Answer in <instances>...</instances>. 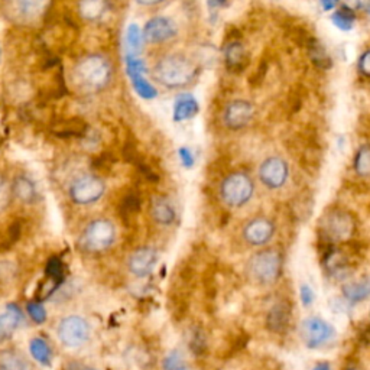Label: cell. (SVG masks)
Here are the masks:
<instances>
[{"label": "cell", "mask_w": 370, "mask_h": 370, "mask_svg": "<svg viewBox=\"0 0 370 370\" xmlns=\"http://www.w3.org/2000/svg\"><path fill=\"white\" fill-rule=\"evenodd\" d=\"M199 74L197 65L181 54H171L155 64L152 75L167 88H184L190 86Z\"/></svg>", "instance_id": "6da1fadb"}, {"label": "cell", "mask_w": 370, "mask_h": 370, "mask_svg": "<svg viewBox=\"0 0 370 370\" xmlns=\"http://www.w3.org/2000/svg\"><path fill=\"white\" fill-rule=\"evenodd\" d=\"M113 68L107 58L99 54L83 56L74 67V80L86 93H99L105 90L111 80Z\"/></svg>", "instance_id": "7a4b0ae2"}, {"label": "cell", "mask_w": 370, "mask_h": 370, "mask_svg": "<svg viewBox=\"0 0 370 370\" xmlns=\"http://www.w3.org/2000/svg\"><path fill=\"white\" fill-rule=\"evenodd\" d=\"M282 255L278 249H265L247 262L249 277L259 285L275 284L282 274Z\"/></svg>", "instance_id": "3957f363"}, {"label": "cell", "mask_w": 370, "mask_h": 370, "mask_svg": "<svg viewBox=\"0 0 370 370\" xmlns=\"http://www.w3.org/2000/svg\"><path fill=\"white\" fill-rule=\"evenodd\" d=\"M255 184L246 172H231L222 181L220 197L231 208H239L250 201Z\"/></svg>", "instance_id": "277c9868"}, {"label": "cell", "mask_w": 370, "mask_h": 370, "mask_svg": "<svg viewBox=\"0 0 370 370\" xmlns=\"http://www.w3.org/2000/svg\"><path fill=\"white\" fill-rule=\"evenodd\" d=\"M321 230L324 239L330 243L347 242L356 231V219L346 210H328L321 220Z\"/></svg>", "instance_id": "5b68a950"}, {"label": "cell", "mask_w": 370, "mask_h": 370, "mask_svg": "<svg viewBox=\"0 0 370 370\" xmlns=\"http://www.w3.org/2000/svg\"><path fill=\"white\" fill-rule=\"evenodd\" d=\"M116 240V227L107 219H95L82 233L80 247L87 253H103Z\"/></svg>", "instance_id": "8992f818"}, {"label": "cell", "mask_w": 370, "mask_h": 370, "mask_svg": "<svg viewBox=\"0 0 370 370\" xmlns=\"http://www.w3.org/2000/svg\"><path fill=\"white\" fill-rule=\"evenodd\" d=\"M106 192V184L105 181L97 177V175L93 174H84L77 177L68 190L70 199L79 206H90L94 204L102 197Z\"/></svg>", "instance_id": "52a82bcc"}, {"label": "cell", "mask_w": 370, "mask_h": 370, "mask_svg": "<svg viewBox=\"0 0 370 370\" xmlns=\"http://www.w3.org/2000/svg\"><path fill=\"white\" fill-rule=\"evenodd\" d=\"M91 334L90 324L80 316L64 317L56 327V336L65 347L77 348L84 346Z\"/></svg>", "instance_id": "ba28073f"}, {"label": "cell", "mask_w": 370, "mask_h": 370, "mask_svg": "<svg viewBox=\"0 0 370 370\" xmlns=\"http://www.w3.org/2000/svg\"><path fill=\"white\" fill-rule=\"evenodd\" d=\"M300 336L308 348H320L336 337V328L320 317H307L301 323Z\"/></svg>", "instance_id": "9c48e42d"}, {"label": "cell", "mask_w": 370, "mask_h": 370, "mask_svg": "<svg viewBox=\"0 0 370 370\" xmlns=\"http://www.w3.org/2000/svg\"><path fill=\"white\" fill-rule=\"evenodd\" d=\"M289 175L288 164L279 157H269L259 167V180L269 190H279Z\"/></svg>", "instance_id": "30bf717a"}, {"label": "cell", "mask_w": 370, "mask_h": 370, "mask_svg": "<svg viewBox=\"0 0 370 370\" xmlns=\"http://www.w3.org/2000/svg\"><path fill=\"white\" fill-rule=\"evenodd\" d=\"M144 40L149 44H162L177 36L178 26L171 17L155 16L144 28Z\"/></svg>", "instance_id": "8fae6325"}, {"label": "cell", "mask_w": 370, "mask_h": 370, "mask_svg": "<svg viewBox=\"0 0 370 370\" xmlns=\"http://www.w3.org/2000/svg\"><path fill=\"white\" fill-rule=\"evenodd\" d=\"M255 116V106L247 100L230 102L223 113L224 125L231 130H240L246 128Z\"/></svg>", "instance_id": "7c38bea8"}, {"label": "cell", "mask_w": 370, "mask_h": 370, "mask_svg": "<svg viewBox=\"0 0 370 370\" xmlns=\"http://www.w3.org/2000/svg\"><path fill=\"white\" fill-rule=\"evenodd\" d=\"M160 261V253L157 249L153 247H139L134 252H132V255L129 256L128 261V268L130 270V274L138 277V278H145L152 274V270L155 269Z\"/></svg>", "instance_id": "4fadbf2b"}, {"label": "cell", "mask_w": 370, "mask_h": 370, "mask_svg": "<svg viewBox=\"0 0 370 370\" xmlns=\"http://www.w3.org/2000/svg\"><path fill=\"white\" fill-rule=\"evenodd\" d=\"M275 235V226L266 217H256L243 227V239L250 246H263Z\"/></svg>", "instance_id": "5bb4252c"}, {"label": "cell", "mask_w": 370, "mask_h": 370, "mask_svg": "<svg viewBox=\"0 0 370 370\" xmlns=\"http://www.w3.org/2000/svg\"><path fill=\"white\" fill-rule=\"evenodd\" d=\"M292 318V308L286 300L278 301L268 311L266 314V327L270 333L282 334L288 330Z\"/></svg>", "instance_id": "9a60e30c"}, {"label": "cell", "mask_w": 370, "mask_h": 370, "mask_svg": "<svg viewBox=\"0 0 370 370\" xmlns=\"http://www.w3.org/2000/svg\"><path fill=\"white\" fill-rule=\"evenodd\" d=\"M0 370H35V364L22 350L8 347L0 350Z\"/></svg>", "instance_id": "2e32d148"}, {"label": "cell", "mask_w": 370, "mask_h": 370, "mask_svg": "<svg viewBox=\"0 0 370 370\" xmlns=\"http://www.w3.org/2000/svg\"><path fill=\"white\" fill-rule=\"evenodd\" d=\"M12 196L24 204H33L40 199L36 184L26 177V175H17L12 183Z\"/></svg>", "instance_id": "e0dca14e"}, {"label": "cell", "mask_w": 370, "mask_h": 370, "mask_svg": "<svg viewBox=\"0 0 370 370\" xmlns=\"http://www.w3.org/2000/svg\"><path fill=\"white\" fill-rule=\"evenodd\" d=\"M151 216L155 223L161 226H171L177 219V211H175L171 201L162 196H155L151 201Z\"/></svg>", "instance_id": "ac0fdd59"}, {"label": "cell", "mask_w": 370, "mask_h": 370, "mask_svg": "<svg viewBox=\"0 0 370 370\" xmlns=\"http://www.w3.org/2000/svg\"><path fill=\"white\" fill-rule=\"evenodd\" d=\"M22 320V313L15 305H9L5 313L0 314V344L13 337Z\"/></svg>", "instance_id": "d6986e66"}, {"label": "cell", "mask_w": 370, "mask_h": 370, "mask_svg": "<svg viewBox=\"0 0 370 370\" xmlns=\"http://www.w3.org/2000/svg\"><path fill=\"white\" fill-rule=\"evenodd\" d=\"M47 5L41 2H15L8 3L6 8L10 9L8 13H12V19L15 22H32L40 16Z\"/></svg>", "instance_id": "ffe728a7"}, {"label": "cell", "mask_w": 370, "mask_h": 370, "mask_svg": "<svg viewBox=\"0 0 370 370\" xmlns=\"http://www.w3.org/2000/svg\"><path fill=\"white\" fill-rule=\"evenodd\" d=\"M224 61L230 71H242L249 64V54L242 43L233 41L224 48Z\"/></svg>", "instance_id": "44dd1931"}, {"label": "cell", "mask_w": 370, "mask_h": 370, "mask_svg": "<svg viewBox=\"0 0 370 370\" xmlns=\"http://www.w3.org/2000/svg\"><path fill=\"white\" fill-rule=\"evenodd\" d=\"M343 295L352 304L367 300L370 297V279H362L346 284L343 286Z\"/></svg>", "instance_id": "7402d4cb"}, {"label": "cell", "mask_w": 370, "mask_h": 370, "mask_svg": "<svg viewBox=\"0 0 370 370\" xmlns=\"http://www.w3.org/2000/svg\"><path fill=\"white\" fill-rule=\"evenodd\" d=\"M29 352L31 356L33 357L35 362H38L43 366H51L54 355H52V348L47 340L43 337H35L29 343Z\"/></svg>", "instance_id": "603a6c76"}, {"label": "cell", "mask_w": 370, "mask_h": 370, "mask_svg": "<svg viewBox=\"0 0 370 370\" xmlns=\"http://www.w3.org/2000/svg\"><path fill=\"white\" fill-rule=\"evenodd\" d=\"M199 111V105L197 102L192 99L191 95H180L177 99V103H175V109H174V116H175V121H187L190 118H192L194 114Z\"/></svg>", "instance_id": "cb8c5ba5"}, {"label": "cell", "mask_w": 370, "mask_h": 370, "mask_svg": "<svg viewBox=\"0 0 370 370\" xmlns=\"http://www.w3.org/2000/svg\"><path fill=\"white\" fill-rule=\"evenodd\" d=\"M107 3L102 2V0H88V2L79 3L80 15L86 19V21L95 22L106 13Z\"/></svg>", "instance_id": "d4e9b609"}, {"label": "cell", "mask_w": 370, "mask_h": 370, "mask_svg": "<svg viewBox=\"0 0 370 370\" xmlns=\"http://www.w3.org/2000/svg\"><path fill=\"white\" fill-rule=\"evenodd\" d=\"M87 126L83 121L80 119H68L61 123H58L54 128V132L56 136H61V138H68V136H82L86 132Z\"/></svg>", "instance_id": "484cf974"}, {"label": "cell", "mask_w": 370, "mask_h": 370, "mask_svg": "<svg viewBox=\"0 0 370 370\" xmlns=\"http://www.w3.org/2000/svg\"><path fill=\"white\" fill-rule=\"evenodd\" d=\"M162 370H192L191 364L180 350H171L162 359Z\"/></svg>", "instance_id": "4316f807"}, {"label": "cell", "mask_w": 370, "mask_h": 370, "mask_svg": "<svg viewBox=\"0 0 370 370\" xmlns=\"http://www.w3.org/2000/svg\"><path fill=\"white\" fill-rule=\"evenodd\" d=\"M353 165L359 177H370V144L357 148Z\"/></svg>", "instance_id": "83f0119b"}, {"label": "cell", "mask_w": 370, "mask_h": 370, "mask_svg": "<svg viewBox=\"0 0 370 370\" xmlns=\"http://www.w3.org/2000/svg\"><path fill=\"white\" fill-rule=\"evenodd\" d=\"M128 47L134 56V54H138L142 49L144 45V32L139 29L138 25H130L128 29Z\"/></svg>", "instance_id": "f1b7e54d"}, {"label": "cell", "mask_w": 370, "mask_h": 370, "mask_svg": "<svg viewBox=\"0 0 370 370\" xmlns=\"http://www.w3.org/2000/svg\"><path fill=\"white\" fill-rule=\"evenodd\" d=\"M130 79L134 90L139 93V95L145 97V99H153V97L157 95V90H155L153 86L148 83L142 75H130Z\"/></svg>", "instance_id": "f546056e"}, {"label": "cell", "mask_w": 370, "mask_h": 370, "mask_svg": "<svg viewBox=\"0 0 370 370\" xmlns=\"http://www.w3.org/2000/svg\"><path fill=\"white\" fill-rule=\"evenodd\" d=\"M331 19H333L334 25H337L339 28L350 29L353 26V22H355V13L348 8H347V10H346V8H343V9L337 10L336 13H333V17Z\"/></svg>", "instance_id": "4dcf8cb0"}, {"label": "cell", "mask_w": 370, "mask_h": 370, "mask_svg": "<svg viewBox=\"0 0 370 370\" xmlns=\"http://www.w3.org/2000/svg\"><path fill=\"white\" fill-rule=\"evenodd\" d=\"M141 210V200L136 194H128L121 203V214L123 216H134L136 213H139Z\"/></svg>", "instance_id": "1f68e13d"}, {"label": "cell", "mask_w": 370, "mask_h": 370, "mask_svg": "<svg viewBox=\"0 0 370 370\" xmlns=\"http://www.w3.org/2000/svg\"><path fill=\"white\" fill-rule=\"evenodd\" d=\"M47 275L54 284H60L64 277V265L58 258H51L47 265Z\"/></svg>", "instance_id": "d6a6232c"}, {"label": "cell", "mask_w": 370, "mask_h": 370, "mask_svg": "<svg viewBox=\"0 0 370 370\" xmlns=\"http://www.w3.org/2000/svg\"><path fill=\"white\" fill-rule=\"evenodd\" d=\"M26 311L33 323L44 324L47 321V311L41 302H36V301L29 302L26 305Z\"/></svg>", "instance_id": "836d02e7"}, {"label": "cell", "mask_w": 370, "mask_h": 370, "mask_svg": "<svg viewBox=\"0 0 370 370\" xmlns=\"http://www.w3.org/2000/svg\"><path fill=\"white\" fill-rule=\"evenodd\" d=\"M12 197V185H9L3 175H0V214L8 210Z\"/></svg>", "instance_id": "e575fe53"}, {"label": "cell", "mask_w": 370, "mask_h": 370, "mask_svg": "<svg viewBox=\"0 0 370 370\" xmlns=\"http://www.w3.org/2000/svg\"><path fill=\"white\" fill-rule=\"evenodd\" d=\"M309 52H311V58H313V61L320 65V67H328L330 65V56L325 54V51L321 48L320 44L313 41V45L309 47Z\"/></svg>", "instance_id": "d590c367"}, {"label": "cell", "mask_w": 370, "mask_h": 370, "mask_svg": "<svg viewBox=\"0 0 370 370\" xmlns=\"http://www.w3.org/2000/svg\"><path fill=\"white\" fill-rule=\"evenodd\" d=\"M357 68L360 71V74H363L367 79H370V49L364 51L360 58H359V63H357Z\"/></svg>", "instance_id": "8d00e7d4"}, {"label": "cell", "mask_w": 370, "mask_h": 370, "mask_svg": "<svg viewBox=\"0 0 370 370\" xmlns=\"http://www.w3.org/2000/svg\"><path fill=\"white\" fill-rule=\"evenodd\" d=\"M63 370H99L97 367H93L90 364H86L80 360H68L64 363L63 366Z\"/></svg>", "instance_id": "74e56055"}, {"label": "cell", "mask_w": 370, "mask_h": 370, "mask_svg": "<svg viewBox=\"0 0 370 370\" xmlns=\"http://www.w3.org/2000/svg\"><path fill=\"white\" fill-rule=\"evenodd\" d=\"M300 297H301L302 304L305 307H309L311 304L314 302V291L311 289L308 285H302L300 289Z\"/></svg>", "instance_id": "f35d334b"}, {"label": "cell", "mask_w": 370, "mask_h": 370, "mask_svg": "<svg viewBox=\"0 0 370 370\" xmlns=\"http://www.w3.org/2000/svg\"><path fill=\"white\" fill-rule=\"evenodd\" d=\"M178 155H180V158H181V161H183V164L185 165V167H191L192 165V155H191V152L188 151V149H185V148H181L180 151H178Z\"/></svg>", "instance_id": "ab89813d"}, {"label": "cell", "mask_w": 370, "mask_h": 370, "mask_svg": "<svg viewBox=\"0 0 370 370\" xmlns=\"http://www.w3.org/2000/svg\"><path fill=\"white\" fill-rule=\"evenodd\" d=\"M311 370H331V364L328 362H318Z\"/></svg>", "instance_id": "60d3db41"}, {"label": "cell", "mask_w": 370, "mask_h": 370, "mask_svg": "<svg viewBox=\"0 0 370 370\" xmlns=\"http://www.w3.org/2000/svg\"><path fill=\"white\" fill-rule=\"evenodd\" d=\"M347 370H359V369H356V367H350V369H347Z\"/></svg>", "instance_id": "b9f144b4"}]
</instances>
